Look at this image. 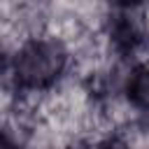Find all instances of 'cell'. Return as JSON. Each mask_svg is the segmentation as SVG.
Listing matches in <instances>:
<instances>
[{
	"label": "cell",
	"mask_w": 149,
	"mask_h": 149,
	"mask_svg": "<svg viewBox=\"0 0 149 149\" xmlns=\"http://www.w3.org/2000/svg\"><path fill=\"white\" fill-rule=\"evenodd\" d=\"M9 56H12V49L7 47V40L0 35V84L7 81V72H9Z\"/></svg>",
	"instance_id": "3"
},
{
	"label": "cell",
	"mask_w": 149,
	"mask_h": 149,
	"mask_svg": "<svg viewBox=\"0 0 149 149\" xmlns=\"http://www.w3.org/2000/svg\"><path fill=\"white\" fill-rule=\"evenodd\" d=\"M121 102L133 112L135 119L149 121V61H128L121 81Z\"/></svg>",
	"instance_id": "2"
},
{
	"label": "cell",
	"mask_w": 149,
	"mask_h": 149,
	"mask_svg": "<svg viewBox=\"0 0 149 149\" xmlns=\"http://www.w3.org/2000/svg\"><path fill=\"white\" fill-rule=\"evenodd\" d=\"M74 70V51L56 30H40L21 37L9 56L7 84L19 95H47Z\"/></svg>",
	"instance_id": "1"
}]
</instances>
